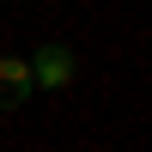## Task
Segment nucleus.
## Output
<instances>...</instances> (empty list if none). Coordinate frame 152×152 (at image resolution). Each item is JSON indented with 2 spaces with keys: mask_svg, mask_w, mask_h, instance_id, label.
Segmentation results:
<instances>
[{
  "mask_svg": "<svg viewBox=\"0 0 152 152\" xmlns=\"http://www.w3.org/2000/svg\"><path fill=\"white\" fill-rule=\"evenodd\" d=\"M73 49H61V43H43L31 55V85H43V91H61V85H73Z\"/></svg>",
  "mask_w": 152,
  "mask_h": 152,
  "instance_id": "obj_1",
  "label": "nucleus"
},
{
  "mask_svg": "<svg viewBox=\"0 0 152 152\" xmlns=\"http://www.w3.org/2000/svg\"><path fill=\"white\" fill-rule=\"evenodd\" d=\"M31 97V61L24 55H0V110H18Z\"/></svg>",
  "mask_w": 152,
  "mask_h": 152,
  "instance_id": "obj_2",
  "label": "nucleus"
}]
</instances>
